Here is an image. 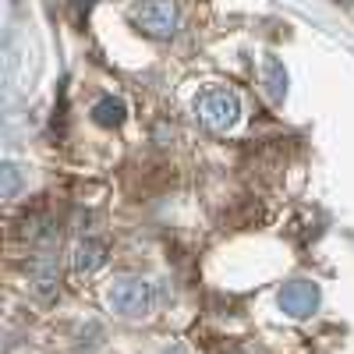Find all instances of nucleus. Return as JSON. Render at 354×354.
Returning <instances> with one entry per match:
<instances>
[{"mask_svg":"<svg viewBox=\"0 0 354 354\" xmlns=\"http://www.w3.org/2000/svg\"><path fill=\"white\" fill-rule=\"evenodd\" d=\"M106 305L124 319H145L160 305V287L142 277H124L106 290Z\"/></svg>","mask_w":354,"mask_h":354,"instance_id":"f257e3e1","label":"nucleus"},{"mask_svg":"<svg viewBox=\"0 0 354 354\" xmlns=\"http://www.w3.org/2000/svg\"><path fill=\"white\" fill-rule=\"evenodd\" d=\"M195 117L209 128V131H230L241 121V100L230 93V88H205L195 100Z\"/></svg>","mask_w":354,"mask_h":354,"instance_id":"f03ea898","label":"nucleus"},{"mask_svg":"<svg viewBox=\"0 0 354 354\" xmlns=\"http://www.w3.org/2000/svg\"><path fill=\"white\" fill-rule=\"evenodd\" d=\"M135 21L145 36L153 39H170L177 32V21H181V11H177L174 0H145V4L135 11Z\"/></svg>","mask_w":354,"mask_h":354,"instance_id":"7ed1b4c3","label":"nucleus"},{"mask_svg":"<svg viewBox=\"0 0 354 354\" xmlns=\"http://www.w3.org/2000/svg\"><path fill=\"white\" fill-rule=\"evenodd\" d=\"M315 305H319V287H315V283H308V280H290V283H283V290H280V308H283L290 319L312 315Z\"/></svg>","mask_w":354,"mask_h":354,"instance_id":"20e7f679","label":"nucleus"},{"mask_svg":"<svg viewBox=\"0 0 354 354\" xmlns=\"http://www.w3.org/2000/svg\"><path fill=\"white\" fill-rule=\"evenodd\" d=\"M57 283H61V273H57V259L50 252H39L32 259V290L39 298H53Z\"/></svg>","mask_w":354,"mask_h":354,"instance_id":"39448f33","label":"nucleus"},{"mask_svg":"<svg viewBox=\"0 0 354 354\" xmlns=\"http://www.w3.org/2000/svg\"><path fill=\"white\" fill-rule=\"evenodd\" d=\"M106 266V245L100 241V238H85L78 248H75V270L78 273H85V277H93V273H100Z\"/></svg>","mask_w":354,"mask_h":354,"instance_id":"423d86ee","label":"nucleus"},{"mask_svg":"<svg viewBox=\"0 0 354 354\" xmlns=\"http://www.w3.org/2000/svg\"><path fill=\"white\" fill-rule=\"evenodd\" d=\"M262 85H266V96L273 103H280L287 96V71L277 57H262Z\"/></svg>","mask_w":354,"mask_h":354,"instance_id":"0eeeda50","label":"nucleus"},{"mask_svg":"<svg viewBox=\"0 0 354 354\" xmlns=\"http://www.w3.org/2000/svg\"><path fill=\"white\" fill-rule=\"evenodd\" d=\"M124 117H128V106L121 100H113V96H106L93 106V121L100 128H117V124H124Z\"/></svg>","mask_w":354,"mask_h":354,"instance_id":"6e6552de","label":"nucleus"},{"mask_svg":"<svg viewBox=\"0 0 354 354\" xmlns=\"http://www.w3.org/2000/svg\"><path fill=\"white\" fill-rule=\"evenodd\" d=\"M18 195V167L8 163L4 167V198H15Z\"/></svg>","mask_w":354,"mask_h":354,"instance_id":"1a4fd4ad","label":"nucleus"},{"mask_svg":"<svg viewBox=\"0 0 354 354\" xmlns=\"http://www.w3.org/2000/svg\"><path fill=\"white\" fill-rule=\"evenodd\" d=\"M163 354H188V347H185V344H174V347H167Z\"/></svg>","mask_w":354,"mask_h":354,"instance_id":"9d476101","label":"nucleus"}]
</instances>
